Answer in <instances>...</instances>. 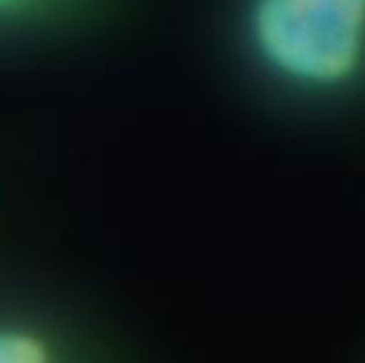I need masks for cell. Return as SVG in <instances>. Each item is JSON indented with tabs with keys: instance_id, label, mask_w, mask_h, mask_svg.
<instances>
[{
	"instance_id": "obj_3",
	"label": "cell",
	"mask_w": 365,
	"mask_h": 363,
	"mask_svg": "<svg viewBox=\"0 0 365 363\" xmlns=\"http://www.w3.org/2000/svg\"><path fill=\"white\" fill-rule=\"evenodd\" d=\"M19 2H24V0H0V11H2V9H9V6H15V4H19Z\"/></svg>"
},
{
	"instance_id": "obj_1",
	"label": "cell",
	"mask_w": 365,
	"mask_h": 363,
	"mask_svg": "<svg viewBox=\"0 0 365 363\" xmlns=\"http://www.w3.org/2000/svg\"><path fill=\"white\" fill-rule=\"evenodd\" d=\"M248 32L269 73L302 95H344L365 78V0H252Z\"/></svg>"
},
{
	"instance_id": "obj_2",
	"label": "cell",
	"mask_w": 365,
	"mask_h": 363,
	"mask_svg": "<svg viewBox=\"0 0 365 363\" xmlns=\"http://www.w3.org/2000/svg\"><path fill=\"white\" fill-rule=\"evenodd\" d=\"M46 347L34 334L0 329V363H36L46 359Z\"/></svg>"
}]
</instances>
